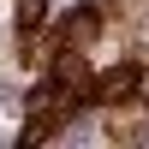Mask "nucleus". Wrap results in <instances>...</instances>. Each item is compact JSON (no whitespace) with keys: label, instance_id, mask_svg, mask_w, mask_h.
Listing matches in <instances>:
<instances>
[{"label":"nucleus","instance_id":"nucleus-1","mask_svg":"<svg viewBox=\"0 0 149 149\" xmlns=\"http://www.w3.org/2000/svg\"><path fill=\"white\" fill-rule=\"evenodd\" d=\"M131 90H137V66L125 60V66H107L102 78L90 84V102H119V95H131Z\"/></svg>","mask_w":149,"mask_h":149},{"label":"nucleus","instance_id":"nucleus-2","mask_svg":"<svg viewBox=\"0 0 149 149\" xmlns=\"http://www.w3.org/2000/svg\"><path fill=\"white\" fill-rule=\"evenodd\" d=\"M18 30H24V36L42 30V0H24V6H18Z\"/></svg>","mask_w":149,"mask_h":149}]
</instances>
